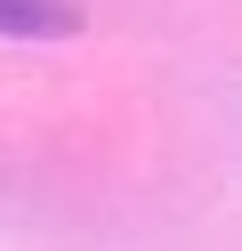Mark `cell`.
<instances>
[{
  "label": "cell",
  "mask_w": 242,
  "mask_h": 251,
  "mask_svg": "<svg viewBox=\"0 0 242 251\" xmlns=\"http://www.w3.org/2000/svg\"><path fill=\"white\" fill-rule=\"evenodd\" d=\"M81 8L73 0H0V41H73Z\"/></svg>",
  "instance_id": "cell-1"
}]
</instances>
